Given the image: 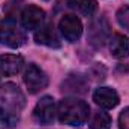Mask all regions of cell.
I'll return each instance as SVG.
<instances>
[{"instance_id": "cell-1", "label": "cell", "mask_w": 129, "mask_h": 129, "mask_svg": "<svg viewBox=\"0 0 129 129\" xmlns=\"http://www.w3.org/2000/svg\"><path fill=\"white\" fill-rule=\"evenodd\" d=\"M26 96L17 84H3L0 87V123L6 128L17 126L20 123Z\"/></svg>"}, {"instance_id": "cell-2", "label": "cell", "mask_w": 129, "mask_h": 129, "mask_svg": "<svg viewBox=\"0 0 129 129\" xmlns=\"http://www.w3.org/2000/svg\"><path fill=\"white\" fill-rule=\"evenodd\" d=\"M89 105L78 98H64L57 107V117L60 123L69 126H81L89 119Z\"/></svg>"}, {"instance_id": "cell-3", "label": "cell", "mask_w": 129, "mask_h": 129, "mask_svg": "<svg viewBox=\"0 0 129 129\" xmlns=\"http://www.w3.org/2000/svg\"><path fill=\"white\" fill-rule=\"evenodd\" d=\"M27 38L24 29L18 26L12 18H6L0 24V44L9 48H20L26 44Z\"/></svg>"}, {"instance_id": "cell-4", "label": "cell", "mask_w": 129, "mask_h": 129, "mask_svg": "<svg viewBox=\"0 0 129 129\" xmlns=\"http://www.w3.org/2000/svg\"><path fill=\"white\" fill-rule=\"evenodd\" d=\"M110 23H108V20L104 17V15H101V17H95V18H92V21H90V24H89V30H87V41H89V44L93 47V48H102L105 44H107V41H108V38H110Z\"/></svg>"}, {"instance_id": "cell-5", "label": "cell", "mask_w": 129, "mask_h": 129, "mask_svg": "<svg viewBox=\"0 0 129 129\" xmlns=\"http://www.w3.org/2000/svg\"><path fill=\"white\" fill-rule=\"evenodd\" d=\"M24 83L30 93H39L41 90L47 89L48 86V77L47 74L36 64H29L24 72Z\"/></svg>"}, {"instance_id": "cell-6", "label": "cell", "mask_w": 129, "mask_h": 129, "mask_svg": "<svg viewBox=\"0 0 129 129\" xmlns=\"http://www.w3.org/2000/svg\"><path fill=\"white\" fill-rule=\"evenodd\" d=\"M59 29H60V33L63 35V38L66 41L77 42L81 38L83 24H81V21H80V18L77 15L68 14V15L62 17V20L59 23Z\"/></svg>"}, {"instance_id": "cell-7", "label": "cell", "mask_w": 129, "mask_h": 129, "mask_svg": "<svg viewBox=\"0 0 129 129\" xmlns=\"http://www.w3.org/2000/svg\"><path fill=\"white\" fill-rule=\"evenodd\" d=\"M56 105H54V99L51 96H44L41 98V101L36 104L33 116L35 120L41 125H51L54 122V116H56Z\"/></svg>"}, {"instance_id": "cell-8", "label": "cell", "mask_w": 129, "mask_h": 129, "mask_svg": "<svg viewBox=\"0 0 129 129\" xmlns=\"http://www.w3.org/2000/svg\"><path fill=\"white\" fill-rule=\"evenodd\" d=\"M45 18L44 9H41L36 5H27L21 11V24L27 30H36L41 27L42 21Z\"/></svg>"}, {"instance_id": "cell-9", "label": "cell", "mask_w": 129, "mask_h": 129, "mask_svg": "<svg viewBox=\"0 0 129 129\" xmlns=\"http://www.w3.org/2000/svg\"><path fill=\"white\" fill-rule=\"evenodd\" d=\"M24 64L21 56L17 54H0V78L17 75Z\"/></svg>"}, {"instance_id": "cell-10", "label": "cell", "mask_w": 129, "mask_h": 129, "mask_svg": "<svg viewBox=\"0 0 129 129\" xmlns=\"http://www.w3.org/2000/svg\"><path fill=\"white\" fill-rule=\"evenodd\" d=\"M93 101L99 107H102L105 110H111L119 105L120 98L117 95V92L111 87H99L93 93Z\"/></svg>"}, {"instance_id": "cell-11", "label": "cell", "mask_w": 129, "mask_h": 129, "mask_svg": "<svg viewBox=\"0 0 129 129\" xmlns=\"http://www.w3.org/2000/svg\"><path fill=\"white\" fill-rule=\"evenodd\" d=\"M35 41H36V44H41V45H45V47H50V48H59L62 45L57 33H56L54 27L51 24H47V26L41 27L35 33Z\"/></svg>"}, {"instance_id": "cell-12", "label": "cell", "mask_w": 129, "mask_h": 129, "mask_svg": "<svg viewBox=\"0 0 129 129\" xmlns=\"http://www.w3.org/2000/svg\"><path fill=\"white\" fill-rule=\"evenodd\" d=\"M110 51L116 59H126L129 56V39L122 33L113 35L110 39Z\"/></svg>"}, {"instance_id": "cell-13", "label": "cell", "mask_w": 129, "mask_h": 129, "mask_svg": "<svg viewBox=\"0 0 129 129\" xmlns=\"http://www.w3.org/2000/svg\"><path fill=\"white\" fill-rule=\"evenodd\" d=\"M68 8L83 17H92L98 9L96 0H68Z\"/></svg>"}, {"instance_id": "cell-14", "label": "cell", "mask_w": 129, "mask_h": 129, "mask_svg": "<svg viewBox=\"0 0 129 129\" xmlns=\"http://www.w3.org/2000/svg\"><path fill=\"white\" fill-rule=\"evenodd\" d=\"M87 81L81 77V75H69L62 84V90L68 92V93H78L83 95L87 92Z\"/></svg>"}, {"instance_id": "cell-15", "label": "cell", "mask_w": 129, "mask_h": 129, "mask_svg": "<svg viewBox=\"0 0 129 129\" xmlns=\"http://www.w3.org/2000/svg\"><path fill=\"white\" fill-rule=\"evenodd\" d=\"M90 129H111V117L110 114L98 110L92 114L90 122H89Z\"/></svg>"}, {"instance_id": "cell-16", "label": "cell", "mask_w": 129, "mask_h": 129, "mask_svg": "<svg viewBox=\"0 0 129 129\" xmlns=\"http://www.w3.org/2000/svg\"><path fill=\"white\" fill-rule=\"evenodd\" d=\"M117 21L129 32V6H123L117 11Z\"/></svg>"}, {"instance_id": "cell-17", "label": "cell", "mask_w": 129, "mask_h": 129, "mask_svg": "<svg viewBox=\"0 0 129 129\" xmlns=\"http://www.w3.org/2000/svg\"><path fill=\"white\" fill-rule=\"evenodd\" d=\"M119 128L120 129H129V107L125 108L120 116H119Z\"/></svg>"}]
</instances>
